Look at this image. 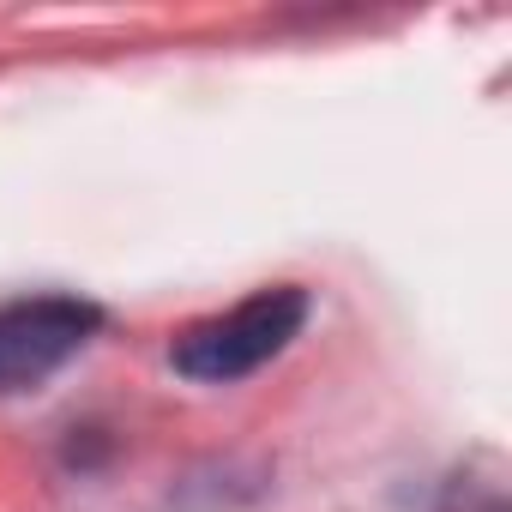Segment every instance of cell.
I'll return each mask as SVG.
<instances>
[{
  "mask_svg": "<svg viewBox=\"0 0 512 512\" xmlns=\"http://www.w3.org/2000/svg\"><path fill=\"white\" fill-rule=\"evenodd\" d=\"M308 314H314V296L302 284H266L211 320H193L169 344V368L193 386H235L247 374H260L266 362H278L302 338Z\"/></svg>",
  "mask_w": 512,
  "mask_h": 512,
  "instance_id": "cell-1",
  "label": "cell"
},
{
  "mask_svg": "<svg viewBox=\"0 0 512 512\" xmlns=\"http://www.w3.org/2000/svg\"><path fill=\"white\" fill-rule=\"evenodd\" d=\"M103 302L91 296H13L0 302V392H37L49 386L97 332H103Z\"/></svg>",
  "mask_w": 512,
  "mask_h": 512,
  "instance_id": "cell-2",
  "label": "cell"
}]
</instances>
